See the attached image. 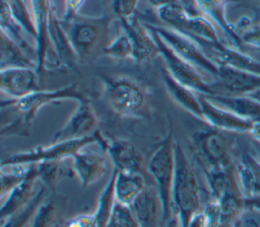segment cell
<instances>
[{"instance_id": "1", "label": "cell", "mask_w": 260, "mask_h": 227, "mask_svg": "<svg viewBox=\"0 0 260 227\" xmlns=\"http://www.w3.org/2000/svg\"><path fill=\"white\" fill-rule=\"evenodd\" d=\"M87 97L79 88L78 82L56 89H40L19 99L2 100L1 107H9L15 112V117L2 126V137L28 136L32 122L42 107L51 103H59L64 99H74L77 102Z\"/></svg>"}, {"instance_id": "2", "label": "cell", "mask_w": 260, "mask_h": 227, "mask_svg": "<svg viewBox=\"0 0 260 227\" xmlns=\"http://www.w3.org/2000/svg\"><path fill=\"white\" fill-rule=\"evenodd\" d=\"M60 23L78 61H89L99 53L104 54L105 48L111 42L110 26L112 16L78 15L73 20Z\"/></svg>"}, {"instance_id": "3", "label": "cell", "mask_w": 260, "mask_h": 227, "mask_svg": "<svg viewBox=\"0 0 260 227\" xmlns=\"http://www.w3.org/2000/svg\"><path fill=\"white\" fill-rule=\"evenodd\" d=\"M234 135L207 124L192 135L191 148L204 171L235 166L237 140Z\"/></svg>"}, {"instance_id": "4", "label": "cell", "mask_w": 260, "mask_h": 227, "mask_svg": "<svg viewBox=\"0 0 260 227\" xmlns=\"http://www.w3.org/2000/svg\"><path fill=\"white\" fill-rule=\"evenodd\" d=\"M175 175L172 186V204L181 227H187L199 212L200 187L194 170L182 146L175 144Z\"/></svg>"}, {"instance_id": "5", "label": "cell", "mask_w": 260, "mask_h": 227, "mask_svg": "<svg viewBox=\"0 0 260 227\" xmlns=\"http://www.w3.org/2000/svg\"><path fill=\"white\" fill-rule=\"evenodd\" d=\"M104 96L111 110L122 118H140L146 105V93L134 79L117 76L102 78Z\"/></svg>"}, {"instance_id": "6", "label": "cell", "mask_w": 260, "mask_h": 227, "mask_svg": "<svg viewBox=\"0 0 260 227\" xmlns=\"http://www.w3.org/2000/svg\"><path fill=\"white\" fill-rule=\"evenodd\" d=\"M175 144L172 126L147 163V171L153 178L164 207V223L174 214L172 186L175 175Z\"/></svg>"}, {"instance_id": "7", "label": "cell", "mask_w": 260, "mask_h": 227, "mask_svg": "<svg viewBox=\"0 0 260 227\" xmlns=\"http://www.w3.org/2000/svg\"><path fill=\"white\" fill-rule=\"evenodd\" d=\"M98 131L82 139L52 142L47 146H37L34 149L14 153L3 159L1 165L8 164H36L44 161L65 160L71 158L77 151L98 142Z\"/></svg>"}, {"instance_id": "8", "label": "cell", "mask_w": 260, "mask_h": 227, "mask_svg": "<svg viewBox=\"0 0 260 227\" xmlns=\"http://www.w3.org/2000/svg\"><path fill=\"white\" fill-rule=\"evenodd\" d=\"M147 29L154 31L174 52L184 60L216 77L218 65L215 64L201 49V47L190 36L183 34L171 27L143 22Z\"/></svg>"}, {"instance_id": "9", "label": "cell", "mask_w": 260, "mask_h": 227, "mask_svg": "<svg viewBox=\"0 0 260 227\" xmlns=\"http://www.w3.org/2000/svg\"><path fill=\"white\" fill-rule=\"evenodd\" d=\"M149 30V29H148ZM158 47L159 56L164 59L165 68L181 84L203 95H213L215 91L211 83L205 81L194 65L174 52L154 31L149 30Z\"/></svg>"}, {"instance_id": "10", "label": "cell", "mask_w": 260, "mask_h": 227, "mask_svg": "<svg viewBox=\"0 0 260 227\" xmlns=\"http://www.w3.org/2000/svg\"><path fill=\"white\" fill-rule=\"evenodd\" d=\"M35 22L36 36V59L37 71L42 76L47 68L48 52L51 50L49 29L54 14L53 0H27Z\"/></svg>"}, {"instance_id": "11", "label": "cell", "mask_w": 260, "mask_h": 227, "mask_svg": "<svg viewBox=\"0 0 260 227\" xmlns=\"http://www.w3.org/2000/svg\"><path fill=\"white\" fill-rule=\"evenodd\" d=\"M211 84L215 94L248 95L260 90V74L218 65L217 76Z\"/></svg>"}, {"instance_id": "12", "label": "cell", "mask_w": 260, "mask_h": 227, "mask_svg": "<svg viewBox=\"0 0 260 227\" xmlns=\"http://www.w3.org/2000/svg\"><path fill=\"white\" fill-rule=\"evenodd\" d=\"M99 120L88 97L78 101L74 112L70 116L64 126L58 130L52 139V142L69 141L82 139L94 134L98 130Z\"/></svg>"}, {"instance_id": "13", "label": "cell", "mask_w": 260, "mask_h": 227, "mask_svg": "<svg viewBox=\"0 0 260 227\" xmlns=\"http://www.w3.org/2000/svg\"><path fill=\"white\" fill-rule=\"evenodd\" d=\"M96 143L109 155L115 169L128 172L141 171L144 158L132 142L124 139H108L98 131Z\"/></svg>"}, {"instance_id": "14", "label": "cell", "mask_w": 260, "mask_h": 227, "mask_svg": "<svg viewBox=\"0 0 260 227\" xmlns=\"http://www.w3.org/2000/svg\"><path fill=\"white\" fill-rule=\"evenodd\" d=\"M198 95L202 108V121L204 123L215 129L234 134H249L251 132L253 122L217 105L203 94L198 93Z\"/></svg>"}, {"instance_id": "15", "label": "cell", "mask_w": 260, "mask_h": 227, "mask_svg": "<svg viewBox=\"0 0 260 227\" xmlns=\"http://www.w3.org/2000/svg\"><path fill=\"white\" fill-rule=\"evenodd\" d=\"M40 78L36 68L1 69L0 89L10 99H19L42 89Z\"/></svg>"}, {"instance_id": "16", "label": "cell", "mask_w": 260, "mask_h": 227, "mask_svg": "<svg viewBox=\"0 0 260 227\" xmlns=\"http://www.w3.org/2000/svg\"><path fill=\"white\" fill-rule=\"evenodd\" d=\"M123 31L130 37L133 46V58L136 63L149 62L159 56L158 47L152 33L144 23L133 15L126 19H120Z\"/></svg>"}, {"instance_id": "17", "label": "cell", "mask_w": 260, "mask_h": 227, "mask_svg": "<svg viewBox=\"0 0 260 227\" xmlns=\"http://www.w3.org/2000/svg\"><path fill=\"white\" fill-rule=\"evenodd\" d=\"M204 53L217 65H225L233 68L251 71L260 74V62L242 53L233 46H226L222 42L218 44L208 42H196Z\"/></svg>"}, {"instance_id": "18", "label": "cell", "mask_w": 260, "mask_h": 227, "mask_svg": "<svg viewBox=\"0 0 260 227\" xmlns=\"http://www.w3.org/2000/svg\"><path fill=\"white\" fill-rule=\"evenodd\" d=\"M130 207L138 227H162L164 207L156 187L146 186Z\"/></svg>"}, {"instance_id": "19", "label": "cell", "mask_w": 260, "mask_h": 227, "mask_svg": "<svg viewBox=\"0 0 260 227\" xmlns=\"http://www.w3.org/2000/svg\"><path fill=\"white\" fill-rule=\"evenodd\" d=\"M72 168L82 187L99 181L107 171L106 158L85 148L77 151L72 157Z\"/></svg>"}, {"instance_id": "20", "label": "cell", "mask_w": 260, "mask_h": 227, "mask_svg": "<svg viewBox=\"0 0 260 227\" xmlns=\"http://www.w3.org/2000/svg\"><path fill=\"white\" fill-rule=\"evenodd\" d=\"M238 184L245 198L260 195V162L254 153L241 152L235 161Z\"/></svg>"}, {"instance_id": "21", "label": "cell", "mask_w": 260, "mask_h": 227, "mask_svg": "<svg viewBox=\"0 0 260 227\" xmlns=\"http://www.w3.org/2000/svg\"><path fill=\"white\" fill-rule=\"evenodd\" d=\"M37 165L32 164L31 170L28 175L16 185L3 201L0 210V220L3 221L12 214L16 213L24 206H26L35 197L37 191L35 192V186L38 181Z\"/></svg>"}, {"instance_id": "22", "label": "cell", "mask_w": 260, "mask_h": 227, "mask_svg": "<svg viewBox=\"0 0 260 227\" xmlns=\"http://www.w3.org/2000/svg\"><path fill=\"white\" fill-rule=\"evenodd\" d=\"M161 78L171 98L193 117L202 121V108L198 93L178 82L166 68L161 70Z\"/></svg>"}, {"instance_id": "23", "label": "cell", "mask_w": 260, "mask_h": 227, "mask_svg": "<svg viewBox=\"0 0 260 227\" xmlns=\"http://www.w3.org/2000/svg\"><path fill=\"white\" fill-rule=\"evenodd\" d=\"M146 186L145 179L140 172L119 171L116 169L114 194L117 202L130 206Z\"/></svg>"}, {"instance_id": "24", "label": "cell", "mask_w": 260, "mask_h": 227, "mask_svg": "<svg viewBox=\"0 0 260 227\" xmlns=\"http://www.w3.org/2000/svg\"><path fill=\"white\" fill-rule=\"evenodd\" d=\"M211 101L251 122L260 120V101L249 95L214 94L205 95Z\"/></svg>"}, {"instance_id": "25", "label": "cell", "mask_w": 260, "mask_h": 227, "mask_svg": "<svg viewBox=\"0 0 260 227\" xmlns=\"http://www.w3.org/2000/svg\"><path fill=\"white\" fill-rule=\"evenodd\" d=\"M234 0H194L199 12L216 23L231 42L239 49L242 45L234 32L232 23L226 18L228 3Z\"/></svg>"}, {"instance_id": "26", "label": "cell", "mask_w": 260, "mask_h": 227, "mask_svg": "<svg viewBox=\"0 0 260 227\" xmlns=\"http://www.w3.org/2000/svg\"><path fill=\"white\" fill-rule=\"evenodd\" d=\"M0 68H36L37 61L17 43L0 31Z\"/></svg>"}, {"instance_id": "27", "label": "cell", "mask_w": 260, "mask_h": 227, "mask_svg": "<svg viewBox=\"0 0 260 227\" xmlns=\"http://www.w3.org/2000/svg\"><path fill=\"white\" fill-rule=\"evenodd\" d=\"M38 179L43 182L47 188L52 191L55 190L57 183L64 179L75 175L74 170L64 163V160H54V161H44L36 163Z\"/></svg>"}, {"instance_id": "28", "label": "cell", "mask_w": 260, "mask_h": 227, "mask_svg": "<svg viewBox=\"0 0 260 227\" xmlns=\"http://www.w3.org/2000/svg\"><path fill=\"white\" fill-rule=\"evenodd\" d=\"M181 33L192 37L195 42H208L213 44L221 42L213 23L204 15L188 16Z\"/></svg>"}, {"instance_id": "29", "label": "cell", "mask_w": 260, "mask_h": 227, "mask_svg": "<svg viewBox=\"0 0 260 227\" xmlns=\"http://www.w3.org/2000/svg\"><path fill=\"white\" fill-rule=\"evenodd\" d=\"M0 26L2 32H4L7 36H9L12 41L17 43L20 47H22L27 54L34 58L36 61V49L28 45L26 40L23 37L22 32L24 31L23 27L20 23L13 17L8 4L5 0H1V15H0Z\"/></svg>"}, {"instance_id": "30", "label": "cell", "mask_w": 260, "mask_h": 227, "mask_svg": "<svg viewBox=\"0 0 260 227\" xmlns=\"http://www.w3.org/2000/svg\"><path fill=\"white\" fill-rule=\"evenodd\" d=\"M115 177H116V169L114 168L107 184L102 190L99 196L95 211L92 213L95 227H107L108 221L110 219L111 213L116 203L115 194H114Z\"/></svg>"}, {"instance_id": "31", "label": "cell", "mask_w": 260, "mask_h": 227, "mask_svg": "<svg viewBox=\"0 0 260 227\" xmlns=\"http://www.w3.org/2000/svg\"><path fill=\"white\" fill-rule=\"evenodd\" d=\"M48 188L45 185H41L38 188L32 200L24 206L22 209L12 214L5 220L1 221V227H25L28 223L31 222L38 208L43 203L47 197Z\"/></svg>"}, {"instance_id": "32", "label": "cell", "mask_w": 260, "mask_h": 227, "mask_svg": "<svg viewBox=\"0 0 260 227\" xmlns=\"http://www.w3.org/2000/svg\"><path fill=\"white\" fill-rule=\"evenodd\" d=\"M232 26L242 46L260 50V21L243 15Z\"/></svg>"}, {"instance_id": "33", "label": "cell", "mask_w": 260, "mask_h": 227, "mask_svg": "<svg viewBox=\"0 0 260 227\" xmlns=\"http://www.w3.org/2000/svg\"><path fill=\"white\" fill-rule=\"evenodd\" d=\"M32 164H8L0 167V196L3 199L28 175Z\"/></svg>"}, {"instance_id": "34", "label": "cell", "mask_w": 260, "mask_h": 227, "mask_svg": "<svg viewBox=\"0 0 260 227\" xmlns=\"http://www.w3.org/2000/svg\"><path fill=\"white\" fill-rule=\"evenodd\" d=\"M61 201L59 198H50L43 201L38 208L31 222L30 227H54L59 220L61 211Z\"/></svg>"}, {"instance_id": "35", "label": "cell", "mask_w": 260, "mask_h": 227, "mask_svg": "<svg viewBox=\"0 0 260 227\" xmlns=\"http://www.w3.org/2000/svg\"><path fill=\"white\" fill-rule=\"evenodd\" d=\"M156 14L158 18L166 24V26L171 27L179 32L183 31L186 20L189 16L180 3L160 7L156 9Z\"/></svg>"}, {"instance_id": "36", "label": "cell", "mask_w": 260, "mask_h": 227, "mask_svg": "<svg viewBox=\"0 0 260 227\" xmlns=\"http://www.w3.org/2000/svg\"><path fill=\"white\" fill-rule=\"evenodd\" d=\"M13 17L20 23L24 31L36 40L37 30L27 0H5Z\"/></svg>"}, {"instance_id": "37", "label": "cell", "mask_w": 260, "mask_h": 227, "mask_svg": "<svg viewBox=\"0 0 260 227\" xmlns=\"http://www.w3.org/2000/svg\"><path fill=\"white\" fill-rule=\"evenodd\" d=\"M104 55L113 59H132L133 46L130 37L123 31L112 40L104 50Z\"/></svg>"}, {"instance_id": "38", "label": "cell", "mask_w": 260, "mask_h": 227, "mask_svg": "<svg viewBox=\"0 0 260 227\" xmlns=\"http://www.w3.org/2000/svg\"><path fill=\"white\" fill-rule=\"evenodd\" d=\"M107 227H138L131 207L116 201Z\"/></svg>"}, {"instance_id": "39", "label": "cell", "mask_w": 260, "mask_h": 227, "mask_svg": "<svg viewBox=\"0 0 260 227\" xmlns=\"http://www.w3.org/2000/svg\"><path fill=\"white\" fill-rule=\"evenodd\" d=\"M139 0H112V12L120 19L132 17L136 13Z\"/></svg>"}, {"instance_id": "40", "label": "cell", "mask_w": 260, "mask_h": 227, "mask_svg": "<svg viewBox=\"0 0 260 227\" xmlns=\"http://www.w3.org/2000/svg\"><path fill=\"white\" fill-rule=\"evenodd\" d=\"M85 0H64V13L61 18L62 21L67 22L73 20L79 15V10Z\"/></svg>"}, {"instance_id": "41", "label": "cell", "mask_w": 260, "mask_h": 227, "mask_svg": "<svg viewBox=\"0 0 260 227\" xmlns=\"http://www.w3.org/2000/svg\"><path fill=\"white\" fill-rule=\"evenodd\" d=\"M245 208L246 211H252L260 214V195L245 198Z\"/></svg>"}, {"instance_id": "42", "label": "cell", "mask_w": 260, "mask_h": 227, "mask_svg": "<svg viewBox=\"0 0 260 227\" xmlns=\"http://www.w3.org/2000/svg\"><path fill=\"white\" fill-rule=\"evenodd\" d=\"M187 227H206L205 216L202 211H199L189 222Z\"/></svg>"}, {"instance_id": "43", "label": "cell", "mask_w": 260, "mask_h": 227, "mask_svg": "<svg viewBox=\"0 0 260 227\" xmlns=\"http://www.w3.org/2000/svg\"><path fill=\"white\" fill-rule=\"evenodd\" d=\"M146 1L150 6L154 7L155 9H158L160 7H165L171 4L180 3V0H146Z\"/></svg>"}, {"instance_id": "44", "label": "cell", "mask_w": 260, "mask_h": 227, "mask_svg": "<svg viewBox=\"0 0 260 227\" xmlns=\"http://www.w3.org/2000/svg\"><path fill=\"white\" fill-rule=\"evenodd\" d=\"M252 140H256V141H260V120L256 121L253 123V127L251 132L249 133Z\"/></svg>"}, {"instance_id": "45", "label": "cell", "mask_w": 260, "mask_h": 227, "mask_svg": "<svg viewBox=\"0 0 260 227\" xmlns=\"http://www.w3.org/2000/svg\"><path fill=\"white\" fill-rule=\"evenodd\" d=\"M162 227H181L179 219L176 215V213L174 212V214L171 216V218H169L164 224Z\"/></svg>"}, {"instance_id": "46", "label": "cell", "mask_w": 260, "mask_h": 227, "mask_svg": "<svg viewBox=\"0 0 260 227\" xmlns=\"http://www.w3.org/2000/svg\"><path fill=\"white\" fill-rule=\"evenodd\" d=\"M252 146H253V150H254V154L257 157V159L260 162V141H256V140H252Z\"/></svg>"}, {"instance_id": "47", "label": "cell", "mask_w": 260, "mask_h": 227, "mask_svg": "<svg viewBox=\"0 0 260 227\" xmlns=\"http://www.w3.org/2000/svg\"><path fill=\"white\" fill-rule=\"evenodd\" d=\"M248 95L251 96L252 98H254V99L260 101V90H257V91H255V92H252V93H250V94H248Z\"/></svg>"}, {"instance_id": "48", "label": "cell", "mask_w": 260, "mask_h": 227, "mask_svg": "<svg viewBox=\"0 0 260 227\" xmlns=\"http://www.w3.org/2000/svg\"><path fill=\"white\" fill-rule=\"evenodd\" d=\"M250 1L256 5H260V0H250Z\"/></svg>"}]
</instances>
